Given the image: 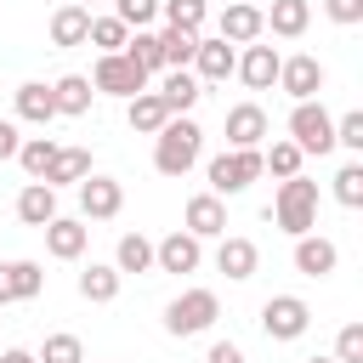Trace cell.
<instances>
[{"mask_svg":"<svg viewBox=\"0 0 363 363\" xmlns=\"http://www.w3.org/2000/svg\"><path fill=\"white\" fill-rule=\"evenodd\" d=\"M187 233L193 238H221L227 233V204L216 193H193L187 199Z\"/></svg>","mask_w":363,"mask_h":363,"instance_id":"20","label":"cell"},{"mask_svg":"<svg viewBox=\"0 0 363 363\" xmlns=\"http://www.w3.org/2000/svg\"><path fill=\"white\" fill-rule=\"evenodd\" d=\"M57 147H62L57 136H23V147H17V164L28 170V182H40V176H45V164L57 159Z\"/></svg>","mask_w":363,"mask_h":363,"instance_id":"30","label":"cell"},{"mask_svg":"<svg viewBox=\"0 0 363 363\" xmlns=\"http://www.w3.org/2000/svg\"><path fill=\"white\" fill-rule=\"evenodd\" d=\"M17 147H23L17 125H11V119H0V159H17Z\"/></svg>","mask_w":363,"mask_h":363,"instance_id":"43","label":"cell"},{"mask_svg":"<svg viewBox=\"0 0 363 363\" xmlns=\"http://www.w3.org/2000/svg\"><path fill=\"white\" fill-rule=\"evenodd\" d=\"M255 267H261V250H255L250 238H238V233H221V244H216V272H227L233 284H244V278H255Z\"/></svg>","mask_w":363,"mask_h":363,"instance_id":"16","label":"cell"},{"mask_svg":"<svg viewBox=\"0 0 363 363\" xmlns=\"http://www.w3.org/2000/svg\"><path fill=\"white\" fill-rule=\"evenodd\" d=\"M159 17H164L170 28L199 34V28H204V17H210V6H204V0H159Z\"/></svg>","mask_w":363,"mask_h":363,"instance_id":"32","label":"cell"},{"mask_svg":"<svg viewBox=\"0 0 363 363\" xmlns=\"http://www.w3.org/2000/svg\"><path fill=\"white\" fill-rule=\"evenodd\" d=\"M125 40H130V28L108 11V17H91V28H85V45H96V51H125Z\"/></svg>","mask_w":363,"mask_h":363,"instance_id":"33","label":"cell"},{"mask_svg":"<svg viewBox=\"0 0 363 363\" xmlns=\"http://www.w3.org/2000/svg\"><path fill=\"white\" fill-rule=\"evenodd\" d=\"M40 233H45L51 261H79V255H85V244H91V227H85V221H74V216H51Z\"/></svg>","mask_w":363,"mask_h":363,"instance_id":"14","label":"cell"},{"mask_svg":"<svg viewBox=\"0 0 363 363\" xmlns=\"http://www.w3.org/2000/svg\"><path fill=\"white\" fill-rule=\"evenodd\" d=\"M91 176V147H57V159L45 164V187H79Z\"/></svg>","mask_w":363,"mask_h":363,"instance_id":"22","label":"cell"},{"mask_svg":"<svg viewBox=\"0 0 363 363\" xmlns=\"http://www.w3.org/2000/svg\"><path fill=\"white\" fill-rule=\"evenodd\" d=\"M289 142L301 153H329L335 147V119H329V108L318 96H306V102L289 108Z\"/></svg>","mask_w":363,"mask_h":363,"instance_id":"5","label":"cell"},{"mask_svg":"<svg viewBox=\"0 0 363 363\" xmlns=\"http://www.w3.org/2000/svg\"><path fill=\"white\" fill-rule=\"evenodd\" d=\"M216 34H221L227 45H255V40L267 34L261 6H255V0H227V11L216 17Z\"/></svg>","mask_w":363,"mask_h":363,"instance_id":"10","label":"cell"},{"mask_svg":"<svg viewBox=\"0 0 363 363\" xmlns=\"http://www.w3.org/2000/svg\"><path fill=\"white\" fill-rule=\"evenodd\" d=\"M199 147H204L199 119L170 113V119L159 125V136H153V170H159V176H187V170L199 164Z\"/></svg>","mask_w":363,"mask_h":363,"instance_id":"1","label":"cell"},{"mask_svg":"<svg viewBox=\"0 0 363 363\" xmlns=\"http://www.w3.org/2000/svg\"><path fill=\"white\" fill-rule=\"evenodd\" d=\"M278 62H284V57H278L272 45H244L238 62H233V74H238L250 91H272V85H278Z\"/></svg>","mask_w":363,"mask_h":363,"instance_id":"15","label":"cell"},{"mask_svg":"<svg viewBox=\"0 0 363 363\" xmlns=\"http://www.w3.org/2000/svg\"><path fill=\"white\" fill-rule=\"evenodd\" d=\"M34 357H40V363H85V346H79V335L57 329V335H45V346H40Z\"/></svg>","mask_w":363,"mask_h":363,"instance_id":"36","label":"cell"},{"mask_svg":"<svg viewBox=\"0 0 363 363\" xmlns=\"http://www.w3.org/2000/svg\"><path fill=\"white\" fill-rule=\"evenodd\" d=\"M119 210H125V187H119L113 176H96V170H91V176L79 182V216H85V221H113Z\"/></svg>","mask_w":363,"mask_h":363,"instance_id":"8","label":"cell"},{"mask_svg":"<svg viewBox=\"0 0 363 363\" xmlns=\"http://www.w3.org/2000/svg\"><path fill=\"white\" fill-rule=\"evenodd\" d=\"M233 62H238V45H227L221 34H216V40L199 34V45H193V79H199V85H221V79L233 74Z\"/></svg>","mask_w":363,"mask_h":363,"instance_id":"11","label":"cell"},{"mask_svg":"<svg viewBox=\"0 0 363 363\" xmlns=\"http://www.w3.org/2000/svg\"><path fill=\"white\" fill-rule=\"evenodd\" d=\"M159 96H164V108H170V113H187V108L204 96V85H199L187 68H164V79H159Z\"/></svg>","mask_w":363,"mask_h":363,"instance_id":"27","label":"cell"},{"mask_svg":"<svg viewBox=\"0 0 363 363\" xmlns=\"http://www.w3.org/2000/svg\"><path fill=\"white\" fill-rule=\"evenodd\" d=\"M323 11H329V23H340V28L363 23V0H323Z\"/></svg>","mask_w":363,"mask_h":363,"instance_id":"41","label":"cell"},{"mask_svg":"<svg viewBox=\"0 0 363 363\" xmlns=\"http://www.w3.org/2000/svg\"><path fill=\"white\" fill-rule=\"evenodd\" d=\"M119 284H125V272H119V267H108V261H91V267L79 272V301H91V306H108V301L119 295Z\"/></svg>","mask_w":363,"mask_h":363,"instance_id":"24","label":"cell"},{"mask_svg":"<svg viewBox=\"0 0 363 363\" xmlns=\"http://www.w3.org/2000/svg\"><path fill=\"white\" fill-rule=\"evenodd\" d=\"M125 57L153 79V74H164V51H159V34H147V28H136L130 40H125Z\"/></svg>","mask_w":363,"mask_h":363,"instance_id":"29","label":"cell"},{"mask_svg":"<svg viewBox=\"0 0 363 363\" xmlns=\"http://www.w3.org/2000/svg\"><path fill=\"white\" fill-rule=\"evenodd\" d=\"M255 176H267V170H261V147H227V153L210 159V193H216V199L244 193Z\"/></svg>","mask_w":363,"mask_h":363,"instance_id":"3","label":"cell"},{"mask_svg":"<svg viewBox=\"0 0 363 363\" xmlns=\"http://www.w3.org/2000/svg\"><path fill=\"white\" fill-rule=\"evenodd\" d=\"M91 96H96V85H91L85 74H62V79L51 85V102H57L62 119H79V113L91 108Z\"/></svg>","mask_w":363,"mask_h":363,"instance_id":"25","label":"cell"},{"mask_svg":"<svg viewBox=\"0 0 363 363\" xmlns=\"http://www.w3.org/2000/svg\"><path fill=\"white\" fill-rule=\"evenodd\" d=\"M74 6H85V11H91V0H74Z\"/></svg>","mask_w":363,"mask_h":363,"instance_id":"46","label":"cell"},{"mask_svg":"<svg viewBox=\"0 0 363 363\" xmlns=\"http://www.w3.org/2000/svg\"><path fill=\"white\" fill-rule=\"evenodd\" d=\"M278 91H289L295 102L318 96V91H323V62L306 57V51H301V57H284V62H278Z\"/></svg>","mask_w":363,"mask_h":363,"instance_id":"13","label":"cell"},{"mask_svg":"<svg viewBox=\"0 0 363 363\" xmlns=\"http://www.w3.org/2000/svg\"><path fill=\"white\" fill-rule=\"evenodd\" d=\"M45 289V267L40 261H0V306H11V301H34Z\"/></svg>","mask_w":363,"mask_h":363,"instance_id":"12","label":"cell"},{"mask_svg":"<svg viewBox=\"0 0 363 363\" xmlns=\"http://www.w3.org/2000/svg\"><path fill=\"white\" fill-rule=\"evenodd\" d=\"M335 147H346V153H363V113H357V108L335 119Z\"/></svg>","mask_w":363,"mask_h":363,"instance_id":"39","label":"cell"},{"mask_svg":"<svg viewBox=\"0 0 363 363\" xmlns=\"http://www.w3.org/2000/svg\"><path fill=\"white\" fill-rule=\"evenodd\" d=\"M113 267H119V272H153V238L125 233L119 250H113Z\"/></svg>","mask_w":363,"mask_h":363,"instance_id":"31","label":"cell"},{"mask_svg":"<svg viewBox=\"0 0 363 363\" xmlns=\"http://www.w3.org/2000/svg\"><path fill=\"white\" fill-rule=\"evenodd\" d=\"M261 136H267V108L261 102L227 108V147H261Z\"/></svg>","mask_w":363,"mask_h":363,"instance_id":"18","label":"cell"},{"mask_svg":"<svg viewBox=\"0 0 363 363\" xmlns=\"http://www.w3.org/2000/svg\"><path fill=\"white\" fill-rule=\"evenodd\" d=\"M204 363H244V346H238V340H216Z\"/></svg>","mask_w":363,"mask_h":363,"instance_id":"42","label":"cell"},{"mask_svg":"<svg viewBox=\"0 0 363 363\" xmlns=\"http://www.w3.org/2000/svg\"><path fill=\"white\" fill-rule=\"evenodd\" d=\"M306 363H340V357H306Z\"/></svg>","mask_w":363,"mask_h":363,"instance_id":"45","label":"cell"},{"mask_svg":"<svg viewBox=\"0 0 363 363\" xmlns=\"http://www.w3.org/2000/svg\"><path fill=\"white\" fill-rule=\"evenodd\" d=\"M193 45H199V34H187V28H159V51H164V68H187L193 62Z\"/></svg>","mask_w":363,"mask_h":363,"instance_id":"34","label":"cell"},{"mask_svg":"<svg viewBox=\"0 0 363 363\" xmlns=\"http://www.w3.org/2000/svg\"><path fill=\"white\" fill-rule=\"evenodd\" d=\"M0 363H40L28 346H11V352H0Z\"/></svg>","mask_w":363,"mask_h":363,"instance_id":"44","label":"cell"},{"mask_svg":"<svg viewBox=\"0 0 363 363\" xmlns=\"http://www.w3.org/2000/svg\"><path fill=\"white\" fill-rule=\"evenodd\" d=\"M335 199H340L346 210H357V204H363V164H357V159L335 170Z\"/></svg>","mask_w":363,"mask_h":363,"instance_id":"37","label":"cell"},{"mask_svg":"<svg viewBox=\"0 0 363 363\" xmlns=\"http://www.w3.org/2000/svg\"><path fill=\"white\" fill-rule=\"evenodd\" d=\"M289 238H301V233H312L318 227V182H306V176H284L278 182V193H272V210H267Z\"/></svg>","mask_w":363,"mask_h":363,"instance_id":"2","label":"cell"},{"mask_svg":"<svg viewBox=\"0 0 363 363\" xmlns=\"http://www.w3.org/2000/svg\"><path fill=\"white\" fill-rule=\"evenodd\" d=\"M335 267H340V250L329 238H318V233H301L295 238V272L301 278H329Z\"/></svg>","mask_w":363,"mask_h":363,"instance_id":"17","label":"cell"},{"mask_svg":"<svg viewBox=\"0 0 363 363\" xmlns=\"http://www.w3.org/2000/svg\"><path fill=\"white\" fill-rule=\"evenodd\" d=\"M306 323H312V306H306L301 295H272V301L261 306V329H267V340H301Z\"/></svg>","mask_w":363,"mask_h":363,"instance_id":"7","label":"cell"},{"mask_svg":"<svg viewBox=\"0 0 363 363\" xmlns=\"http://www.w3.org/2000/svg\"><path fill=\"white\" fill-rule=\"evenodd\" d=\"M113 17H119L125 28H147V23L159 17V0H113Z\"/></svg>","mask_w":363,"mask_h":363,"instance_id":"38","label":"cell"},{"mask_svg":"<svg viewBox=\"0 0 363 363\" xmlns=\"http://www.w3.org/2000/svg\"><path fill=\"white\" fill-rule=\"evenodd\" d=\"M199 261H204V238H193L187 227H176V233H164L153 244V267L159 272H199Z\"/></svg>","mask_w":363,"mask_h":363,"instance_id":"9","label":"cell"},{"mask_svg":"<svg viewBox=\"0 0 363 363\" xmlns=\"http://www.w3.org/2000/svg\"><path fill=\"white\" fill-rule=\"evenodd\" d=\"M85 28H91V11L85 6H57L51 11V45H85Z\"/></svg>","mask_w":363,"mask_h":363,"instance_id":"28","label":"cell"},{"mask_svg":"<svg viewBox=\"0 0 363 363\" xmlns=\"http://www.w3.org/2000/svg\"><path fill=\"white\" fill-rule=\"evenodd\" d=\"M221 318V301H216V289H182L170 306H164V329L182 340V335H204L210 323Z\"/></svg>","mask_w":363,"mask_h":363,"instance_id":"4","label":"cell"},{"mask_svg":"<svg viewBox=\"0 0 363 363\" xmlns=\"http://www.w3.org/2000/svg\"><path fill=\"white\" fill-rule=\"evenodd\" d=\"M91 85H96V91H108V96H136V91H147V74H142L125 51H96Z\"/></svg>","mask_w":363,"mask_h":363,"instance_id":"6","label":"cell"},{"mask_svg":"<svg viewBox=\"0 0 363 363\" xmlns=\"http://www.w3.org/2000/svg\"><path fill=\"white\" fill-rule=\"evenodd\" d=\"M125 119H130L136 136H159V125L170 119V108H164L159 91H136V96H125Z\"/></svg>","mask_w":363,"mask_h":363,"instance_id":"21","label":"cell"},{"mask_svg":"<svg viewBox=\"0 0 363 363\" xmlns=\"http://www.w3.org/2000/svg\"><path fill=\"white\" fill-rule=\"evenodd\" d=\"M11 108H17L23 125H51L57 119V102H51V85L45 79H23L17 96H11Z\"/></svg>","mask_w":363,"mask_h":363,"instance_id":"19","label":"cell"},{"mask_svg":"<svg viewBox=\"0 0 363 363\" xmlns=\"http://www.w3.org/2000/svg\"><path fill=\"white\" fill-rule=\"evenodd\" d=\"M301 159H306V153H301V147L284 136V142H272V147L261 153V170H272V176L284 182V176H301Z\"/></svg>","mask_w":363,"mask_h":363,"instance_id":"35","label":"cell"},{"mask_svg":"<svg viewBox=\"0 0 363 363\" xmlns=\"http://www.w3.org/2000/svg\"><path fill=\"white\" fill-rule=\"evenodd\" d=\"M51 216H57V187L28 182V187L17 193V221H23V227H45Z\"/></svg>","mask_w":363,"mask_h":363,"instance_id":"26","label":"cell"},{"mask_svg":"<svg viewBox=\"0 0 363 363\" xmlns=\"http://www.w3.org/2000/svg\"><path fill=\"white\" fill-rule=\"evenodd\" d=\"M261 23L278 40H301L306 23H312V0H272V11H261Z\"/></svg>","mask_w":363,"mask_h":363,"instance_id":"23","label":"cell"},{"mask_svg":"<svg viewBox=\"0 0 363 363\" xmlns=\"http://www.w3.org/2000/svg\"><path fill=\"white\" fill-rule=\"evenodd\" d=\"M335 357H340V363H363V323H346V329L335 335Z\"/></svg>","mask_w":363,"mask_h":363,"instance_id":"40","label":"cell"}]
</instances>
